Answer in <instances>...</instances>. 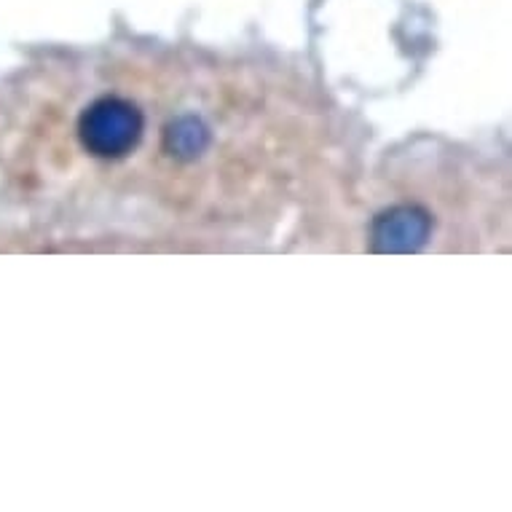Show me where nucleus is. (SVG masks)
<instances>
[{
    "instance_id": "nucleus-2",
    "label": "nucleus",
    "mask_w": 512,
    "mask_h": 512,
    "mask_svg": "<svg viewBox=\"0 0 512 512\" xmlns=\"http://www.w3.org/2000/svg\"><path fill=\"white\" fill-rule=\"evenodd\" d=\"M432 231V218L421 207H392L381 212L370 228V244L376 252H416Z\"/></svg>"
},
{
    "instance_id": "nucleus-3",
    "label": "nucleus",
    "mask_w": 512,
    "mask_h": 512,
    "mask_svg": "<svg viewBox=\"0 0 512 512\" xmlns=\"http://www.w3.org/2000/svg\"><path fill=\"white\" fill-rule=\"evenodd\" d=\"M210 135H207V126L199 118H180L167 129V148L172 156L180 159H194L207 148Z\"/></svg>"
},
{
    "instance_id": "nucleus-1",
    "label": "nucleus",
    "mask_w": 512,
    "mask_h": 512,
    "mask_svg": "<svg viewBox=\"0 0 512 512\" xmlns=\"http://www.w3.org/2000/svg\"><path fill=\"white\" fill-rule=\"evenodd\" d=\"M143 129V110L124 97H100L78 118V140L97 159H124L140 145Z\"/></svg>"
}]
</instances>
